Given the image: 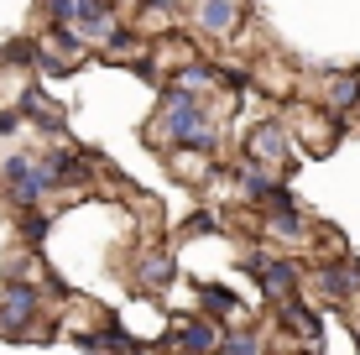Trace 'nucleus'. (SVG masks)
<instances>
[{
  "instance_id": "1",
  "label": "nucleus",
  "mask_w": 360,
  "mask_h": 355,
  "mask_svg": "<svg viewBox=\"0 0 360 355\" xmlns=\"http://www.w3.org/2000/svg\"><path fill=\"white\" fill-rule=\"evenodd\" d=\"M6 183H11V193H16L21 204H37L47 193V178L37 173L32 157H11V162H6Z\"/></svg>"
},
{
  "instance_id": "2",
  "label": "nucleus",
  "mask_w": 360,
  "mask_h": 355,
  "mask_svg": "<svg viewBox=\"0 0 360 355\" xmlns=\"http://www.w3.org/2000/svg\"><path fill=\"white\" fill-rule=\"evenodd\" d=\"M32 314H37V288L11 283V288H6V298H0V329H21V324H32Z\"/></svg>"
},
{
  "instance_id": "3",
  "label": "nucleus",
  "mask_w": 360,
  "mask_h": 355,
  "mask_svg": "<svg viewBox=\"0 0 360 355\" xmlns=\"http://www.w3.org/2000/svg\"><path fill=\"white\" fill-rule=\"evenodd\" d=\"M198 27L214 32V37H225L235 27V0H204V6H198Z\"/></svg>"
},
{
  "instance_id": "4",
  "label": "nucleus",
  "mask_w": 360,
  "mask_h": 355,
  "mask_svg": "<svg viewBox=\"0 0 360 355\" xmlns=\"http://www.w3.org/2000/svg\"><path fill=\"white\" fill-rule=\"evenodd\" d=\"M251 272L256 277H266V292H292V266H282V262H262V256H251Z\"/></svg>"
},
{
  "instance_id": "5",
  "label": "nucleus",
  "mask_w": 360,
  "mask_h": 355,
  "mask_svg": "<svg viewBox=\"0 0 360 355\" xmlns=\"http://www.w3.org/2000/svg\"><path fill=\"white\" fill-rule=\"evenodd\" d=\"M251 152L266 157V162H282V131H277V126H262V131L251 136Z\"/></svg>"
},
{
  "instance_id": "6",
  "label": "nucleus",
  "mask_w": 360,
  "mask_h": 355,
  "mask_svg": "<svg viewBox=\"0 0 360 355\" xmlns=\"http://www.w3.org/2000/svg\"><path fill=\"white\" fill-rule=\"evenodd\" d=\"M178 345H183V350H214V345H219V335H214L209 324H188V329L178 335Z\"/></svg>"
},
{
  "instance_id": "7",
  "label": "nucleus",
  "mask_w": 360,
  "mask_h": 355,
  "mask_svg": "<svg viewBox=\"0 0 360 355\" xmlns=\"http://www.w3.org/2000/svg\"><path fill=\"white\" fill-rule=\"evenodd\" d=\"M319 283H324L329 292H355V288H360V272H355V266H329Z\"/></svg>"
},
{
  "instance_id": "8",
  "label": "nucleus",
  "mask_w": 360,
  "mask_h": 355,
  "mask_svg": "<svg viewBox=\"0 0 360 355\" xmlns=\"http://www.w3.org/2000/svg\"><path fill=\"white\" fill-rule=\"evenodd\" d=\"M355 94H360V79H355V73H345V79L334 84V105H340V110L355 105Z\"/></svg>"
},
{
  "instance_id": "9",
  "label": "nucleus",
  "mask_w": 360,
  "mask_h": 355,
  "mask_svg": "<svg viewBox=\"0 0 360 355\" xmlns=\"http://www.w3.org/2000/svg\"><path fill=\"white\" fill-rule=\"evenodd\" d=\"M225 355H262V345H256V335H235Z\"/></svg>"
},
{
  "instance_id": "10",
  "label": "nucleus",
  "mask_w": 360,
  "mask_h": 355,
  "mask_svg": "<svg viewBox=\"0 0 360 355\" xmlns=\"http://www.w3.org/2000/svg\"><path fill=\"white\" fill-rule=\"evenodd\" d=\"M21 126V115H16V110H6V115H0V136H6V131H16Z\"/></svg>"
}]
</instances>
